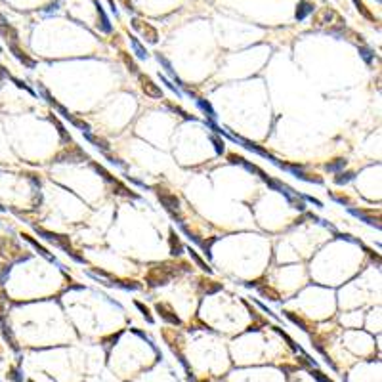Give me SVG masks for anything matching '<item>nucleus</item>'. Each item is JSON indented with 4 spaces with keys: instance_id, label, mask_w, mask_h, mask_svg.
<instances>
[{
    "instance_id": "1",
    "label": "nucleus",
    "mask_w": 382,
    "mask_h": 382,
    "mask_svg": "<svg viewBox=\"0 0 382 382\" xmlns=\"http://www.w3.org/2000/svg\"><path fill=\"white\" fill-rule=\"evenodd\" d=\"M178 266L172 262H162V264H155L146 275V281L149 283V287H161L166 285L174 275H178Z\"/></svg>"
},
{
    "instance_id": "2",
    "label": "nucleus",
    "mask_w": 382,
    "mask_h": 382,
    "mask_svg": "<svg viewBox=\"0 0 382 382\" xmlns=\"http://www.w3.org/2000/svg\"><path fill=\"white\" fill-rule=\"evenodd\" d=\"M35 231L38 233L40 237H44L46 241H50V243H54L56 247H59V249H63L73 260H76V262H80V264H84V258L80 256V254H76V250L71 247V241H69V237L67 235H59V233H54V231H48V229H44V228H38V226H35Z\"/></svg>"
},
{
    "instance_id": "3",
    "label": "nucleus",
    "mask_w": 382,
    "mask_h": 382,
    "mask_svg": "<svg viewBox=\"0 0 382 382\" xmlns=\"http://www.w3.org/2000/svg\"><path fill=\"white\" fill-rule=\"evenodd\" d=\"M155 190H157V197H159L161 205L170 212L172 218H176V220L182 224V216L178 214V210H180V199H178L174 193H170V191L161 190V188H155Z\"/></svg>"
},
{
    "instance_id": "4",
    "label": "nucleus",
    "mask_w": 382,
    "mask_h": 382,
    "mask_svg": "<svg viewBox=\"0 0 382 382\" xmlns=\"http://www.w3.org/2000/svg\"><path fill=\"white\" fill-rule=\"evenodd\" d=\"M88 159V155L80 149L78 146H75V144H69V147H65L61 153L56 155V162H80V161H86Z\"/></svg>"
},
{
    "instance_id": "5",
    "label": "nucleus",
    "mask_w": 382,
    "mask_h": 382,
    "mask_svg": "<svg viewBox=\"0 0 382 382\" xmlns=\"http://www.w3.org/2000/svg\"><path fill=\"white\" fill-rule=\"evenodd\" d=\"M132 27L144 38H146L147 42H151V44H157V40H159V35H157V29L151 25V23H147V21H144V19H140V17H134L132 19Z\"/></svg>"
},
{
    "instance_id": "6",
    "label": "nucleus",
    "mask_w": 382,
    "mask_h": 382,
    "mask_svg": "<svg viewBox=\"0 0 382 382\" xmlns=\"http://www.w3.org/2000/svg\"><path fill=\"white\" fill-rule=\"evenodd\" d=\"M233 142H239V144H243V147H247L249 151H254V153H258V155H262V157H266V159H269V161L273 162V164H277L279 166V162L277 161L269 151H266V149H262V147L258 146V144H254V142H250V140H245V138H241V136H235V134H228Z\"/></svg>"
},
{
    "instance_id": "7",
    "label": "nucleus",
    "mask_w": 382,
    "mask_h": 382,
    "mask_svg": "<svg viewBox=\"0 0 382 382\" xmlns=\"http://www.w3.org/2000/svg\"><path fill=\"white\" fill-rule=\"evenodd\" d=\"M338 14L335 10H331V8H323V10H319L315 17H313V27H317V29H321V27H327V31L331 29V23H333V19H337Z\"/></svg>"
},
{
    "instance_id": "8",
    "label": "nucleus",
    "mask_w": 382,
    "mask_h": 382,
    "mask_svg": "<svg viewBox=\"0 0 382 382\" xmlns=\"http://www.w3.org/2000/svg\"><path fill=\"white\" fill-rule=\"evenodd\" d=\"M138 78H140V84H142V90L146 92V96L149 98H155V100H162V90L149 78L146 75L138 73Z\"/></svg>"
},
{
    "instance_id": "9",
    "label": "nucleus",
    "mask_w": 382,
    "mask_h": 382,
    "mask_svg": "<svg viewBox=\"0 0 382 382\" xmlns=\"http://www.w3.org/2000/svg\"><path fill=\"white\" fill-rule=\"evenodd\" d=\"M155 309H157V313L161 315L164 321H168V323H172V325H182V319L176 315V311L170 308L168 304H162V302H159L157 306H155Z\"/></svg>"
},
{
    "instance_id": "10",
    "label": "nucleus",
    "mask_w": 382,
    "mask_h": 382,
    "mask_svg": "<svg viewBox=\"0 0 382 382\" xmlns=\"http://www.w3.org/2000/svg\"><path fill=\"white\" fill-rule=\"evenodd\" d=\"M350 212H352L353 216H357V218H361V220H365L369 226H375L377 229H381V218L379 216H371L375 210H357V208H350Z\"/></svg>"
},
{
    "instance_id": "11",
    "label": "nucleus",
    "mask_w": 382,
    "mask_h": 382,
    "mask_svg": "<svg viewBox=\"0 0 382 382\" xmlns=\"http://www.w3.org/2000/svg\"><path fill=\"white\" fill-rule=\"evenodd\" d=\"M0 35L6 38V40H10V42H15L17 40V31L6 21V17L0 14Z\"/></svg>"
},
{
    "instance_id": "12",
    "label": "nucleus",
    "mask_w": 382,
    "mask_h": 382,
    "mask_svg": "<svg viewBox=\"0 0 382 382\" xmlns=\"http://www.w3.org/2000/svg\"><path fill=\"white\" fill-rule=\"evenodd\" d=\"M10 50L14 52V56H15L17 59H19V61H21L23 65H27V67H31V69H33V67L37 65V63H35V59L29 58V56H27V54H25V52H23V50H21V48L17 46V42H10Z\"/></svg>"
},
{
    "instance_id": "13",
    "label": "nucleus",
    "mask_w": 382,
    "mask_h": 382,
    "mask_svg": "<svg viewBox=\"0 0 382 382\" xmlns=\"http://www.w3.org/2000/svg\"><path fill=\"white\" fill-rule=\"evenodd\" d=\"M283 313L287 315V319H291L294 325H298L302 331H306V333H311V331H313V329H311V325H309V321H306L302 315H298V313H294V311H289V309H287V311H283Z\"/></svg>"
},
{
    "instance_id": "14",
    "label": "nucleus",
    "mask_w": 382,
    "mask_h": 382,
    "mask_svg": "<svg viewBox=\"0 0 382 382\" xmlns=\"http://www.w3.org/2000/svg\"><path fill=\"white\" fill-rule=\"evenodd\" d=\"M84 134V138L88 140V142H92L96 147H100L102 151H105V153H109V142L107 140H103V138H98V136H94L92 132H82Z\"/></svg>"
},
{
    "instance_id": "15",
    "label": "nucleus",
    "mask_w": 382,
    "mask_h": 382,
    "mask_svg": "<svg viewBox=\"0 0 382 382\" xmlns=\"http://www.w3.org/2000/svg\"><path fill=\"white\" fill-rule=\"evenodd\" d=\"M21 237H23L25 241H29L31 245H33V247H35L37 250H38V254H42V256H44V258H48L50 262H56V258H54V256H52V254H50V252H48V250H46L44 247H42V245H38V241H35V239H33L31 235H27V233H23Z\"/></svg>"
},
{
    "instance_id": "16",
    "label": "nucleus",
    "mask_w": 382,
    "mask_h": 382,
    "mask_svg": "<svg viewBox=\"0 0 382 382\" xmlns=\"http://www.w3.org/2000/svg\"><path fill=\"white\" fill-rule=\"evenodd\" d=\"M170 254H174V256H180V254H184V245L180 243V237L174 233V231H170Z\"/></svg>"
},
{
    "instance_id": "17",
    "label": "nucleus",
    "mask_w": 382,
    "mask_h": 382,
    "mask_svg": "<svg viewBox=\"0 0 382 382\" xmlns=\"http://www.w3.org/2000/svg\"><path fill=\"white\" fill-rule=\"evenodd\" d=\"M313 8H315V6H313V4H309V2H306V0H304V2H300V4H298V8H296V19H298V21H302L306 15L313 12Z\"/></svg>"
},
{
    "instance_id": "18",
    "label": "nucleus",
    "mask_w": 382,
    "mask_h": 382,
    "mask_svg": "<svg viewBox=\"0 0 382 382\" xmlns=\"http://www.w3.org/2000/svg\"><path fill=\"white\" fill-rule=\"evenodd\" d=\"M188 252H190L191 260H193V262H195V264L199 266V267H201V269H203V271H206V273H212V267H210V266L206 264L205 260H203V258H201V256H199V254H197V250L190 249V250H188Z\"/></svg>"
},
{
    "instance_id": "19",
    "label": "nucleus",
    "mask_w": 382,
    "mask_h": 382,
    "mask_svg": "<svg viewBox=\"0 0 382 382\" xmlns=\"http://www.w3.org/2000/svg\"><path fill=\"white\" fill-rule=\"evenodd\" d=\"M96 8H98V15H100V27H102L103 33H111V23H109V19H107V15L103 12L102 4L100 2H96Z\"/></svg>"
},
{
    "instance_id": "20",
    "label": "nucleus",
    "mask_w": 382,
    "mask_h": 382,
    "mask_svg": "<svg viewBox=\"0 0 382 382\" xmlns=\"http://www.w3.org/2000/svg\"><path fill=\"white\" fill-rule=\"evenodd\" d=\"M201 283V289L205 291L206 294H212V293H218L222 289V285L220 283H216V281H210V279H201L199 281Z\"/></svg>"
},
{
    "instance_id": "21",
    "label": "nucleus",
    "mask_w": 382,
    "mask_h": 382,
    "mask_svg": "<svg viewBox=\"0 0 382 382\" xmlns=\"http://www.w3.org/2000/svg\"><path fill=\"white\" fill-rule=\"evenodd\" d=\"M130 44H132L134 52H136V56H138V58L146 59L147 56H149V54H147V50L142 44H140V40H138L136 37H130Z\"/></svg>"
},
{
    "instance_id": "22",
    "label": "nucleus",
    "mask_w": 382,
    "mask_h": 382,
    "mask_svg": "<svg viewBox=\"0 0 382 382\" xmlns=\"http://www.w3.org/2000/svg\"><path fill=\"white\" fill-rule=\"evenodd\" d=\"M256 287H258V291H260L262 296H267L269 300H279V293H277V291H273L271 287H267V285H264V287L256 285Z\"/></svg>"
},
{
    "instance_id": "23",
    "label": "nucleus",
    "mask_w": 382,
    "mask_h": 382,
    "mask_svg": "<svg viewBox=\"0 0 382 382\" xmlns=\"http://www.w3.org/2000/svg\"><path fill=\"white\" fill-rule=\"evenodd\" d=\"M355 174L353 172H337V176H335V184L338 186H344V184H348L350 180H353Z\"/></svg>"
},
{
    "instance_id": "24",
    "label": "nucleus",
    "mask_w": 382,
    "mask_h": 382,
    "mask_svg": "<svg viewBox=\"0 0 382 382\" xmlns=\"http://www.w3.org/2000/svg\"><path fill=\"white\" fill-rule=\"evenodd\" d=\"M197 105H199V107H201V109H203V111H205V113H206V115H208L210 118H216V117H218V115H216V111L212 109V105H210L208 102H205V100H199V98H197Z\"/></svg>"
},
{
    "instance_id": "25",
    "label": "nucleus",
    "mask_w": 382,
    "mask_h": 382,
    "mask_svg": "<svg viewBox=\"0 0 382 382\" xmlns=\"http://www.w3.org/2000/svg\"><path fill=\"white\" fill-rule=\"evenodd\" d=\"M52 120H54V124L58 126V132H59V136H61V140H63V142H67V144H73V140H71V136H69V134H67V130L63 128V124L59 122L58 118H54V117H52Z\"/></svg>"
},
{
    "instance_id": "26",
    "label": "nucleus",
    "mask_w": 382,
    "mask_h": 382,
    "mask_svg": "<svg viewBox=\"0 0 382 382\" xmlns=\"http://www.w3.org/2000/svg\"><path fill=\"white\" fill-rule=\"evenodd\" d=\"M166 105H168V109H172L174 113H178L180 117H184V118H186V120H197V118L193 117V115H190L188 111H184L182 107H178V105H174V103H166Z\"/></svg>"
},
{
    "instance_id": "27",
    "label": "nucleus",
    "mask_w": 382,
    "mask_h": 382,
    "mask_svg": "<svg viewBox=\"0 0 382 382\" xmlns=\"http://www.w3.org/2000/svg\"><path fill=\"white\" fill-rule=\"evenodd\" d=\"M134 304H136V308H138V309H140V311H142V315L146 317V321H147V323H153V315H151V311H149V308H147V306H144L142 302H138V300H136Z\"/></svg>"
},
{
    "instance_id": "28",
    "label": "nucleus",
    "mask_w": 382,
    "mask_h": 382,
    "mask_svg": "<svg viewBox=\"0 0 382 382\" xmlns=\"http://www.w3.org/2000/svg\"><path fill=\"white\" fill-rule=\"evenodd\" d=\"M94 168L98 170V174H102V178L105 180V182H109V184H115V182H117V178L111 176V174H109V172H107L103 166H100V164H94Z\"/></svg>"
},
{
    "instance_id": "29",
    "label": "nucleus",
    "mask_w": 382,
    "mask_h": 382,
    "mask_svg": "<svg viewBox=\"0 0 382 382\" xmlns=\"http://www.w3.org/2000/svg\"><path fill=\"white\" fill-rule=\"evenodd\" d=\"M344 166H346V159H337L335 162H327V170H331V172H338Z\"/></svg>"
},
{
    "instance_id": "30",
    "label": "nucleus",
    "mask_w": 382,
    "mask_h": 382,
    "mask_svg": "<svg viewBox=\"0 0 382 382\" xmlns=\"http://www.w3.org/2000/svg\"><path fill=\"white\" fill-rule=\"evenodd\" d=\"M122 61H124V65H126V69L130 71V73H138V65L134 63V59L128 56V54H122Z\"/></svg>"
},
{
    "instance_id": "31",
    "label": "nucleus",
    "mask_w": 382,
    "mask_h": 382,
    "mask_svg": "<svg viewBox=\"0 0 382 382\" xmlns=\"http://www.w3.org/2000/svg\"><path fill=\"white\" fill-rule=\"evenodd\" d=\"M353 4H355V8L361 12V15H365V17H367V19H371V21L375 19V17H373V14H371L367 8H365V4H363L361 0H353Z\"/></svg>"
},
{
    "instance_id": "32",
    "label": "nucleus",
    "mask_w": 382,
    "mask_h": 382,
    "mask_svg": "<svg viewBox=\"0 0 382 382\" xmlns=\"http://www.w3.org/2000/svg\"><path fill=\"white\" fill-rule=\"evenodd\" d=\"M309 373H311V377H313L315 381H319V382H333L331 379H327V377H325L321 371H317V369H311Z\"/></svg>"
},
{
    "instance_id": "33",
    "label": "nucleus",
    "mask_w": 382,
    "mask_h": 382,
    "mask_svg": "<svg viewBox=\"0 0 382 382\" xmlns=\"http://www.w3.org/2000/svg\"><path fill=\"white\" fill-rule=\"evenodd\" d=\"M210 142L214 144V149H216V153H224V142H222L218 136H210Z\"/></svg>"
},
{
    "instance_id": "34",
    "label": "nucleus",
    "mask_w": 382,
    "mask_h": 382,
    "mask_svg": "<svg viewBox=\"0 0 382 382\" xmlns=\"http://www.w3.org/2000/svg\"><path fill=\"white\" fill-rule=\"evenodd\" d=\"M359 54L363 56V59H365L367 63L373 61V54H371V50H367V48H359Z\"/></svg>"
},
{
    "instance_id": "35",
    "label": "nucleus",
    "mask_w": 382,
    "mask_h": 382,
    "mask_svg": "<svg viewBox=\"0 0 382 382\" xmlns=\"http://www.w3.org/2000/svg\"><path fill=\"white\" fill-rule=\"evenodd\" d=\"M8 377H10V379H12L14 382H23L21 379H19V373H17V369H15V367L10 369V375H8Z\"/></svg>"
},
{
    "instance_id": "36",
    "label": "nucleus",
    "mask_w": 382,
    "mask_h": 382,
    "mask_svg": "<svg viewBox=\"0 0 382 382\" xmlns=\"http://www.w3.org/2000/svg\"><path fill=\"white\" fill-rule=\"evenodd\" d=\"M228 159H229V162H233V164H241V161H243V157H241V155H235V153L228 155Z\"/></svg>"
},
{
    "instance_id": "37",
    "label": "nucleus",
    "mask_w": 382,
    "mask_h": 382,
    "mask_svg": "<svg viewBox=\"0 0 382 382\" xmlns=\"http://www.w3.org/2000/svg\"><path fill=\"white\" fill-rule=\"evenodd\" d=\"M335 201H338V203H342V205H350V199L348 197H338V195H331Z\"/></svg>"
},
{
    "instance_id": "38",
    "label": "nucleus",
    "mask_w": 382,
    "mask_h": 382,
    "mask_svg": "<svg viewBox=\"0 0 382 382\" xmlns=\"http://www.w3.org/2000/svg\"><path fill=\"white\" fill-rule=\"evenodd\" d=\"M161 80H162V82H164V84H166V86H168V88L172 90L174 94H178V96H182V94H180V92H178V90H176V86H174V84H170V82L166 80V76H161Z\"/></svg>"
},
{
    "instance_id": "39",
    "label": "nucleus",
    "mask_w": 382,
    "mask_h": 382,
    "mask_svg": "<svg viewBox=\"0 0 382 382\" xmlns=\"http://www.w3.org/2000/svg\"><path fill=\"white\" fill-rule=\"evenodd\" d=\"M6 315V308H4V298H0V321H4Z\"/></svg>"
},
{
    "instance_id": "40",
    "label": "nucleus",
    "mask_w": 382,
    "mask_h": 382,
    "mask_svg": "<svg viewBox=\"0 0 382 382\" xmlns=\"http://www.w3.org/2000/svg\"><path fill=\"white\" fill-rule=\"evenodd\" d=\"M118 335H120V333H117V335H111L109 338H103V342H117Z\"/></svg>"
},
{
    "instance_id": "41",
    "label": "nucleus",
    "mask_w": 382,
    "mask_h": 382,
    "mask_svg": "<svg viewBox=\"0 0 382 382\" xmlns=\"http://www.w3.org/2000/svg\"><path fill=\"white\" fill-rule=\"evenodd\" d=\"M120 2H122V6H124V8L128 10V12L132 10V2H130V0H120Z\"/></svg>"
},
{
    "instance_id": "42",
    "label": "nucleus",
    "mask_w": 382,
    "mask_h": 382,
    "mask_svg": "<svg viewBox=\"0 0 382 382\" xmlns=\"http://www.w3.org/2000/svg\"><path fill=\"white\" fill-rule=\"evenodd\" d=\"M29 382H33V381H29Z\"/></svg>"
}]
</instances>
